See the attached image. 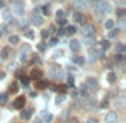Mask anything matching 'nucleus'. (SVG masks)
Listing matches in <instances>:
<instances>
[{
    "label": "nucleus",
    "mask_w": 126,
    "mask_h": 123,
    "mask_svg": "<svg viewBox=\"0 0 126 123\" xmlns=\"http://www.w3.org/2000/svg\"><path fill=\"white\" fill-rule=\"evenodd\" d=\"M32 75H34V77H40V70H34V74H32Z\"/></svg>",
    "instance_id": "obj_38"
},
{
    "label": "nucleus",
    "mask_w": 126,
    "mask_h": 123,
    "mask_svg": "<svg viewBox=\"0 0 126 123\" xmlns=\"http://www.w3.org/2000/svg\"><path fill=\"white\" fill-rule=\"evenodd\" d=\"M107 82L109 83H115L117 82V74H115V72H107Z\"/></svg>",
    "instance_id": "obj_12"
},
{
    "label": "nucleus",
    "mask_w": 126,
    "mask_h": 123,
    "mask_svg": "<svg viewBox=\"0 0 126 123\" xmlns=\"http://www.w3.org/2000/svg\"><path fill=\"white\" fill-rule=\"evenodd\" d=\"M117 13H118V16H120V18H123V16H125V10H121V8L118 10Z\"/></svg>",
    "instance_id": "obj_35"
},
{
    "label": "nucleus",
    "mask_w": 126,
    "mask_h": 123,
    "mask_svg": "<svg viewBox=\"0 0 126 123\" xmlns=\"http://www.w3.org/2000/svg\"><path fill=\"white\" fill-rule=\"evenodd\" d=\"M110 11H112V3L110 2H99L97 5H96V8H94V15H96L97 19H102Z\"/></svg>",
    "instance_id": "obj_1"
},
{
    "label": "nucleus",
    "mask_w": 126,
    "mask_h": 123,
    "mask_svg": "<svg viewBox=\"0 0 126 123\" xmlns=\"http://www.w3.org/2000/svg\"><path fill=\"white\" fill-rule=\"evenodd\" d=\"M32 114H34L32 107H26V109H22V112H21V118H22V120H31Z\"/></svg>",
    "instance_id": "obj_5"
},
{
    "label": "nucleus",
    "mask_w": 126,
    "mask_h": 123,
    "mask_svg": "<svg viewBox=\"0 0 126 123\" xmlns=\"http://www.w3.org/2000/svg\"><path fill=\"white\" fill-rule=\"evenodd\" d=\"M85 85H86V88H88L89 91H96L97 86H99V83H97V80H96L94 77H88L86 82H85Z\"/></svg>",
    "instance_id": "obj_2"
},
{
    "label": "nucleus",
    "mask_w": 126,
    "mask_h": 123,
    "mask_svg": "<svg viewBox=\"0 0 126 123\" xmlns=\"http://www.w3.org/2000/svg\"><path fill=\"white\" fill-rule=\"evenodd\" d=\"M8 40H10V43H11V45H18V43H19V37L13 34V35H10Z\"/></svg>",
    "instance_id": "obj_21"
},
{
    "label": "nucleus",
    "mask_w": 126,
    "mask_h": 123,
    "mask_svg": "<svg viewBox=\"0 0 126 123\" xmlns=\"http://www.w3.org/2000/svg\"><path fill=\"white\" fill-rule=\"evenodd\" d=\"M8 56H10V48H8V46H5V48L0 50V58H2V59H6Z\"/></svg>",
    "instance_id": "obj_14"
},
{
    "label": "nucleus",
    "mask_w": 126,
    "mask_h": 123,
    "mask_svg": "<svg viewBox=\"0 0 126 123\" xmlns=\"http://www.w3.org/2000/svg\"><path fill=\"white\" fill-rule=\"evenodd\" d=\"M11 89H13V91H18V85H16V83H13V85H11Z\"/></svg>",
    "instance_id": "obj_37"
},
{
    "label": "nucleus",
    "mask_w": 126,
    "mask_h": 123,
    "mask_svg": "<svg viewBox=\"0 0 126 123\" xmlns=\"http://www.w3.org/2000/svg\"><path fill=\"white\" fill-rule=\"evenodd\" d=\"M49 45H51V46L58 45V38H56V37H53V38H51V42H49Z\"/></svg>",
    "instance_id": "obj_32"
},
{
    "label": "nucleus",
    "mask_w": 126,
    "mask_h": 123,
    "mask_svg": "<svg viewBox=\"0 0 126 123\" xmlns=\"http://www.w3.org/2000/svg\"><path fill=\"white\" fill-rule=\"evenodd\" d=\"M104 26H105V29H107V31H110V29H113V27H115V21L110 18V19H107V21H105V24H104Z\"/></svg>",
    "instance_id": "obj_17"
},
{
    "label": "nucleus",
    "mask_w": 126,
    "mask_h": 123,
    "mask_svg": "<svg viewBox=\"0 0 126 123\" xmlns=\"http://www.w3.org/2000/svg\"><path fill=\"white\" fill-rule=\"evenodd\" d=\"M85 45L86 46H94V38H93V37H85Z\"/></svg>",
    "instance_id": "obj_23"
},
{
    "label": "nucleus",
    "mask_w": 126,
    "mask_h": 123,
    "mask_svg": "<svg viewBox=\"0 0 126 123\" xmlns=\"http://www.w3.org/2000/svg\"><path fill=\"white\" fill-rule=\"evenodd\" d=\"M89 2H91V0H74V8H77V10L88 8Z\"/></svg>",
    "instance_id": "obj_4"
},
{
    "label": "nucleus",
    "mask_w": 126,
    "mask_h": 123,
    "mask_svg": "<svg viewBox=\"0 0 126 123\" xmlns=\"http://www.w3.org/2000/svg\"><path fill=\"white\" fill-rule=\"evenodd\" d=\"M61 118H62L64 122H67V118H69V110H64V112H62V114H61Z\"/></svg>",
    "instance_id": "obj_27"
},
{
    "label": "nucleus",
    "mask_w": 126,
    "mask_h": 123,
    "mask_svg": "<svg viewBox=\"0 0 126 123\" xmlns=\"http://www.w3.org/2000/svg\"><path fill=\"white\" fill-rule=\"evenodd\" d=\"M64 32H65V34H69V35H72V34L77 32V27H75V26H67V27L64 29Z\"/></svg>",
    "instance_id": "obj_19"
},
{
    "label": "nucleus",
    "mask_w": 126,
    "mask_h": 123,
    "mask_svg": "<svg viewBox=\"0 0 126 123\" xmlns=\"http://www.w3.org/2000/svg\"><path fill=\"white\" fill-rule=\"evenodd\" d=\"M32 123H43L42 118H37V120H32Z\"/></svg>",
    "instance_id": "obj_39"
},
{
    "label": "nucleus",
    "mask_w": 126,
    "mask_h": 123,
    "mask_svg": "<svg viewBox=\"0 0 126 123\" xmlns=\"http://www.w3.org/2000/svg\"><path fill=\"white\" fill-rule=\"evenodd\" d=\"M48 35H49V31H48V29L42 31V37H43V38H48Z\"/></svg>",
    "instance_id": "obj_30"
},
{
    "label": "nucleus",
    "mask_w": 126,
    "mask_h": 123,
    "mask_svg": "<svg viewBox=\"0 0 126 123\" xmlns=\"http://www.w3.org/2000/svg\"><path fill=\"white\" fill-rule=\"evenodd\" d=\"M69 46H70L72 51H78L81 45H80V42H78V40H70V42H69Z\"/></svg>",
    "instance_id": "obj_10"
},
{
    "label": "nucleus",
    "mask_w": 126,
    "mask_h": 123,
    "mask_svg": "<svg viewBox=\"0 0 126 123\" xmlns=\"http://www.w3.org/2000/svg\"><path fill=\"white\" fill-rule=\"evenodd\" d=\"M117 50H118V51H123V50H125L123 43H118V45H117Z\"/></svg>",
    "instance_id": "obj_34"
},
{
    "label": "nucleus",
    "mask_w": 126,
    "mask_h": 123,
    "mask_svg": "<svg viewBox=\"0 0 126 123\" xmlns=\"http://www.w3.org/2000/svg\"><path fill=\"white\" fill-rule=\"evenodd\" d=\"M5 78V72H0V80H3Z\"/></svg>",
    "instance_id": "obj_41"
},
{
    "label": "nucleus",
    "mask_w": 126,
    "mask_h": 123,
    "mask_svg": "<svg viewBox=\"0 0 126 123\" xmlns=\"http://www.w3.org/2000/svg\"><path fill=\"white\" fill-rule=\"evenodd\" d=\"M27 82H29L27 78H22V80H21V83H22V85H27Z\"/></svg>",
    "instance_id": "obj_40"
},
{
    "label": "nucleus",
    "mask_w": 126,
    "mask_h": 123,
    "mask_svg": "<svg viewBox=\"0 0 126 123\" xmlns=\"http://www.w3.org/2000/svg\"><path fill=\"white\" fill-rule=\"evenodd\" d=\"M109 46H110V42H109V40L102 42V50H109Z\"/></svg>",
    "instance_id": "obj_29"
},
{
    "label": "nucleus",
    "mask_w": 126,
    "mask_h": 123,
    "mask_svg": "<svg viewBox=\"0 0 126 123\" xmlns=\"http://www.w3.org/2000/svg\"><path fill=\"white\" fill-rule=\"evenodd\" d=\"M125 104H126V99H125V98H118V99H115V105H117L118 109H123V107H125Z\"/></svg>",
    "instance_id": "obj_15"
},
{
    "label": "nucleus",
    "mask_w": 126,
    "mask_h": 123,
    "mask_svg": "<svg viewBox=\"0 0 126 123\" xmlns=\"http://www.w3.org/2000/svg\"><path fill=\"white\" fill-rule=\"evenodd\" d=\"M43 11H45V15H49V13H51V10H49L48 6H45V8H43Z\"/></svg>",
    "instance_id": "obj_36"
},
{
    "label": "nucleus",
    "mask_w": 126,
    "mask_h": 123,
    "mask_svg": "<svg viewBox=\"0 0 126 123\" xmlns=\"http://www.w3.org/2000/svg\"><path fill=\"white\" fill-rule=\"evenodd\" d=\"M85 123H99V120H97L96 117H89V118H88V120H86Z\"/></svg>",
    "instance_id": "obj_28"
},
{
    "label": "nucleus",
    "mask_w": 126,
    "mask_h": 123,
    "mask_svg": "<svg viewBox=\"0 0 126 123\" xmlns=\"http://www.w3.org/2000/svg\"><path fill=\"white\" fill-rule=\"evenodd\" d=\"M109 38H115V37H117V35H118V29L117 27H113V29H110V31H109Z\"/></svg>",
    "instance_id": "obj_22"
},
{
    "label": "nucleus",
    "mask_w": 126,
    "mask_h": 123,
    "mask_svg": "<svg viewBox=\"0 0 126 123\" xmlns=\"http://www.w3.org/2000/svg\"><path fill=\"white\" fill-rule=\"evenodd\" d=\"M53 120H54V115H53V114H45V115H43V118H42L43 123H51Z\"/></svg>",
    "instance_id": "obj_16"
},
{
    "label": "nucleus",
    "mask_w": 126,
    "mask_h": 123,
    "mask_svg": "<svg viewBox=\"0 0 126 123\" xmlns=\"http://www.w3.org/2000/svg\"><path fill=\"white\" fill-rule=\"evenodd\" d=\"M24 104H26V99L22 98V96H19V98L13 102V107H15V109H22V107H24Z\"/></svg>",
    "instance_id": "obj_7"
},
{
    "label": "nucleus",
    "mask_w": 126,
    "mask_h": 123,
    "mask_svg": "<svg viewBox=\"0 0 126 123\" xmlns=\"http://www.w3.org/2000/svg\"><path fill=\"white\" fill-rule=\"evenodd\" d=\"M72 18H74V21L77 22V24H83L85 22V16L81 15L80 11H77V13H74V16H72Z\"/></svg>",
    "instance_id": "obj_8"
},
{
    "label": "nucleus",
    "mask_w": 126,
    "mask_h": 123,
    "mask_svg": "<svg viewBox=\"0 0 126 123\" xmlns=\"http://www.w3.org/2000/svg\"><path fill=\"white\" fill-rule=\"evenodd\" d=\"M24 35H26L27 38H34V37H35L34 32H32V29H26V31H24Z\"/></svg>",
    "instance_id": "obj_25"
},
{
    "label": "nucleus",
    "mask_w": 126,
    "mask_h": 123,
    "mask_svg": "<svg viewBox=\"0 0 126 123\" xmlns=\"http://www.w3.org/2000/svg\"><path fill=\"white\" fill-rule=\"evenodd\" d=\"M61 54L64 56V51H61V50H58V51H54V58H61Z\"/></svg>",
    "instance_id": "obj_31"
},
{
    "label": "nucleus",
    "mask_w": 126,
    "mask_h": 123,
    "mask_svg": "<svg viewBox=\"0 0 126 123\" xmlns=\"http://www.w3.org/2000/svg\"><path fill=\"white\" fill-rule=\"evenodd\" d=\"M83 34H85V37H93V34H94V27H93L91 24H85L83 26Z\"/></svg>",
    "instance_id": "obj_6"
},
{
    "label": "nucleus",
    "mask_w": 126,
    "mask_h": 123,
    "mask_svg": "<svg viewBox=\"0 0 126 123\" xmlns=\"http://www.w3.org/2000/svg\"><path fill=\"white\" fill-rule=\"evenodd\" d=\"M99 107L101 109H107L109 107V99H102V102L99 104Z\"/></svg>",
    "instance_id": "obj_26"
},
{
    "label": "nucleus",
    "mask_w": 126,
    "mask_h": 123,
    "mask_svg": "<svg viewBox=\"0 0 126 123\" xmlns=\"http://www.w3.org/2000/svg\"><path fill=\"white\" fill-rule=\"evenodd\" d=\"M31 22H32V24H35V26H40L42 22H43V19H42V16H40V15H32Z\"/></svg>",
    "instance_id": "obj_9"
},
{
    "label": "nucleus",
    "mask_w": 126,
    "mask_h": 123,
    "mask_svg": "<svg viewBox=\"0 0 126 123\" xmlns=\"http://www.w3.org/2000/svg\"><path fill=\"white\" fill-rule=\"evenodd\" d=\"M104 122L105 123H117L118 122V114H117V112H113V110L107 112L105 117H104Z\"/></svg>",
    "instance_id": "obj_3"
},
{
    "label": "nucleus",
    "mask_w": 126,
    "mask_h": 123,
    "mask_svg": "<svg viewBox=\"0 0 126 123\" xmlns=\"http://www.w3.org/2000/svg\"><path fill=\"white\" fill-rule=\"evenodd\" d=\"M78 94H80L81 98H88V94H89V89L86 88V85H81V88L78 89Z\"/></svg>",
    "instance_id": "obj_11"
},
{
    "label": "nucleus",
    "mask_w": 126,
    "mask_h": 123,
    "mask_svg": "<svg viewBox=\"0 0 126 123\" xmlns=\"http://www.w3.org/2000/svg\"><path fill=\"white\" fill-rule=\"evenodd\" d=\"M8 102V94L6 93H0V105H5Z\"/></svg>",
    "instance_id": "obj_18"
},
{
    "label": "nucleus",
    "mask_w": 126,
    "mask_h": 123,
    "mask_svg": "<svg viewBox=\"0 0 126 123\" xmlns=\"http://www.w3.org/2000/svg\"><path fill=\"white\" fill-rule=\"evenodd\" d=\"M13 10H15L18 15H21V13L24 11V8H22V5H21L19 2H15V3H13Z\"/></svg>",
    "instance_id": "obj_13"
},
{
    "label": "nucleus",
    "mask_w": 126,
    "mask_h": 123,
    "mask_svg": "<svg viewBox=\"0 0 126 123\" xmlns=\"http://www.w3.org/2000/svg\"><path fill=\"white\" fill-rule=\"evenodd\" d=\"M74 62H75V64H78V66H83L85 64V59L81 58V56H75V58H74Z\"/></svg>",
    "instance_id": "obj_24"
},
{
    "label": "nucleus",
    "mask_w": 126,
    "mask_h": 123,
    "mask_svg": "<svg viewBox=\"0 0 126 123\" xmlns=\"http://www.w3.org/2000/svg\"><path fill=\"white\" fill-rule=\"evenodd\" d=\"M27 59H29V58H27V54H26V53H22V54H21V61H22V62H26Z\"/></svg>",
    "instance_id": "obj_33"
},
{
    "label": "nucleus",
    "mask_w": 126,
    "mask_h": 123,
    "mask_svg": "<svg viewBox=\"0 0 126 123\" xmlns=\"http://www.w3.org/2000/svg\"><path fill=\"white\" fill-rule=\"evenodd\" d=\"M64 101H65V96L64 94H58L56 96V105H61V104H64Z\"/></svg>",
    "instance_id": "obj_20"
}]
</instances>
